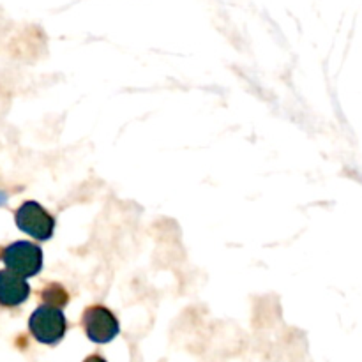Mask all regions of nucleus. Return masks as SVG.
<instances>
[{"instance_id": "423d86ee", "label": "nucleus", "mask_w": 362, "mask_h": 362, "mask_svg": "<svg viewBox=\"0 0 362 362\" xmlns=\"http://www.w3.org/2000/svg\"><path fill=\"white\" fill-rule=\"evenodd\" d=\"M41 297L42 300H45V304L57 308L66 306L67 300H69V293H67L66 290H64V286L59 285V283H52V285L46 286L41 292Z\"/></svg>"}, {"instance_id": "20e7f679", "label": "nucleus", "mask_w": 362, "mask_h": 362, "mask_svg": "<svg viewBox=\"0 0 362 362\" xmlns=\"http://www.w3.org/2000/svg\"><path fill=\"white\" fill-rule=\"evenodd\" d=\"M81 327L90 341L110 343L120 331L119 320L106 306H88L81 315Z\"/></svg>"}, {"instance_id": "0eeeda50", "label": "nucleus", "mask_w": 362, "mask_h": 362, "mask_svg": "<svg viewBox=\"0 0 362 362\" xmlns=\"http://www.w3.org/2000/svg\"><path fill=\"white\" fill-rule=\"evenodd\" d=\"M83 362H106V361L103 359L101 356H90V357H87Z\"/></svg>"}, {"instance_id": "39448f33", "label": "nucleus", "mask_w": 362, "mask_h": 362, "mask_svg": "<svg viewBox=\"0 0 362 362\" xmlns=\"http://www.w3.org/2000/svg\"><path fill=\"white\" fill-rule=\"evenodd\" d=\"M30 296V286L25 278L14 274V272L0 271V306L16 308L23 304Z\"/></svg>"}, {"instance_id": "f257e3e1", "label": "nucleus", "mask_w": 362, "mask_h": 362, "mask_svg": "<svg viewBox=\"0 0 362 362\" xmlns=\"http://www.w3.org/2000/svg\"><path fill=\"white\" fill-rule=\"evenodd\" d=\"M28 329L39 343L57 345L66 334L67 320L60 308L42 304L32 313L30 320H28Z\"/></svg>"}, {"instance_id": "f03ea898", "label": "nucleus", "mask_w": 362, "mask_h": 362, "mask_svg": "<svg viewBox=\"0 0 362 362\" xmlns=\"http://www.w3.org/2000/svg\"><path fill=\"white\" fill-rule=\"evenodd\" d=\"M2 262L6 264L7 271L21 278H32L42 269V251L37 244L18 240L4 250Z\"/></svg>"}, {"instance_id": "7ed1b4c3", "label": "nucleus", "mask_w": 362, "mask_h": 362, "mask_svg": "<svg viewBox=\"0 0 362 362\" xmlns=\"http://www.w3.org/2000/svg\"><path fill=\"white\" fill-rule=\"evenodd\" d=\"M16 226L32 239L48 240L55 230V219L37 202H25L16 211Z\"/></svg>"}]
</instances>
